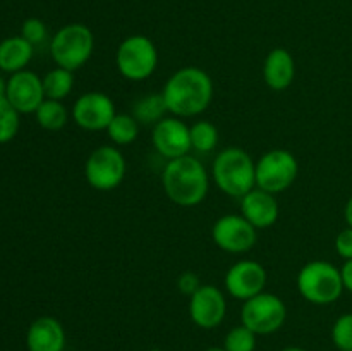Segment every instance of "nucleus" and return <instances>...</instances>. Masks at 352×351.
Segmentation results:
<instances>
[{"mask_svg":"<svg viewBox=\"0 0 352 351\" xmlns=\"http://www.w3.org/2000/svg\"><path fill=\"white\" fill-rule=\"evenodd\" d=\"M332 341L339 351H352V313H344L336 320Z\"/></svg>","mask_w":352,"mask_h":351,"instance_id":"nucleus-27","label":"nucleus"},{"mask_svg":"<svg viewBox=\"0 0 352 351\" xmlns=\"http://www.w3.org/2000/svg\"><path fill=\"white\" fill-rule=\"evenodd\" d=\"M167 112L168 109L165 105V100L162 93H151V95L143 96L133 107V116L136 117L138 123L151 124V126L160 123Z\"/></svg>","mask_w":352,"mask_h":351,"instance_id":"nucleus-22","label":"nucleus"},{"mask_svg":"<svg viewBox=\"0 0 352 351\" xmlns=\"http://www.w3.org/2000/svg\"><path fill=\"white\" fill-rule=\"evenodd\" d=\"M116 65L129 81H144L158 67L157 45L144 34H131L117 47Z\"/></svg>","mask_w":352,"mask_h":351,"instance_id":"nucleus-6","label":"nucleus"},{"mask_svg":"<svg viewBox=\"0 0 352 351\" xmlns=\"http://www.w3.org/2000/svg\"><path fill=\"white\" fill-rule=\"evenodd\" d=\"M287 320V306L280 296L274 292H260L246 299L241 308V323L256 336L277 332Z\"/></svg>","mask_w":352,"mask_h":351,"instance_id":"nucleus-7","label":"nucleus"},{"mask_svg":"<svg viewBox=\"0 0 352 351\" xmlns=\"http://www.w3.org/2000/svg\"><path fill=\"white\" fill-rule=\"evenodd\" d=\"M212 179L227 196L243 198L256 188V162L241 147L223 148L213 160Z\"/></svg>","mask_w":352,"mask_h":351,"instance_id":"nucleus-3","label":"nucleus"},{"mask_svg":"<svg viewBox=\"0 0 352 351\" xmlns=\"http://www.w3.org/2000/svg\"><path fill=\"white\" fill-rule=\"evenodd\" d=\"M298 289L306 301L323 306L336 303L346 288L339 267L325 260H313L299 270Z\"/></svg>","mask_w":352,"mask_h":351,"instance_id":"nucleus-4","label":"nucleus"},{"mask_svg":"<svg viewBox=\"0 0 352 351\" xmlns=\"http://www.w3.org/2000/svg\"><path fill=\"white\" fill-rule=\"evenodd\" d=\"M151 143L167 160L184 157L191 150V131L181 117H164L153 126Z\"/></svg>","mask_w":352,"mask_h":351,"instance_id":"nucleus-12","label":"nucleus"},{"mask_svg":"<svg viewBox=\"0 0 352 351\" xmlns=\"http://www.w3.org/2000/svg\"><path fill=\"white\" fill-rule=\"evenodd\" d=\"M6 89H7V81L0 76V96H6Z\"/></svg>","mask_w":352,"mask_h":351,"instance_id":"nucleus-33","label":"nucleus"},{"mask_svg":"<svg viewBox=\"0 0 352 351\" xmlns=\"http://www.w3.org/2000/svg\"><path fill=\"white\" fill-rule=\"evenodd\" d=\"M21 114L10 105L6 96H0V145L9 143L19 131Z\"/></svg>","mask_w":352,"mask_h":351,"instance_id":"nucleus-25","label":"nucleus"},{"mask_svg":"<svg viewBox=\"0 0 352 351\" xmlns=\"http://www.w3.org/2000/svg\"><path fill=\"white\" fill-rule=\"evenodd\" d=\"M47 26H45V23L41 19H38V17H30V19H26L23 23V26H21V36L24 38V40L30 41L31 45H40L43 43L45 40H47Z\"/></svg>","mask_w":352,"mask_h":351,"instance_id":"nucleus-28","label":"nucleus"},{"mask_svg":"<svg viewBox=\"0 0 352 351\" xmlns=\"http://www.w3.org/2000/svg\"><path fill=\"white\" fill-rule=\"evenodd\" d=\"M34 47L23 36H9L0 41V71L19 72L26 69L33 58Z\"/></svg>","mask_w":352,"mask_h":351,"instance_id":"nucleus-19","label":"nucleus"},{"mask_svg":"<svg viewBox=\"0 0 352 351\" xmlns=\"http://www.w3.org/2000/svg\"><path fill=\"white\" fill-rule=\"evenodd\" d=\"M105 131L116 147H126V145L136 141L138 134H140V123L133 114H116Z\"/></svg>","mask_w":352,"mask_h":351,"instance_id":"nucleus-21","label":"nucleus"},{"mask_svg":"<svg viewBox=\"0 0 352 351\" xmlns=\"http://www.w3.org/2000/svg\"><path fill=\"white\" fill-rule=\"evenodd\" d=\"M227 299L213 284H203L189 299V317L201 329H215L223 322Z\"/></svg>","mask_w":352,"mask_h":351,"instance_id":"nucleus-15","label":"nucleus"},{"mask_svg":"<svg viewBox=\"0 0 352 351\" xmlns=\"http://www.w3.org/2000/svg\"><path fill=\"white\" fill-rule=\"evenodd\" d=\"M336 251L344 260H352V227H346L337 234Z\"/></svg>","mask_w":352,"mask_h":351,"instance_id":"nucleus-30","label":"nucleus"},{"mask_svg":"<svg viewBox=\"0 0 352 351\" xmlns=\"http://www.w3.org/2000/svg\"><path fill=\"white\" fill-rule=\"evenodd\" d=\"M126 157L116 145H102L86 158L85 176L96 191H112L126 178Z\"/></svg>","mask_w":352,"mask_h":351,"instance_id":"nucleus-8","label":"nucleus"},{"mask_svg":"<svg viewBox=\"0 0 352 351\" xmlns=\"http://www.w3.org/2000/svg\"><path fill=\"white\" fill-rule=\"evenodd\" d=\"M150 351H162V350H158V348H153V350H150Z\"/></svg>","mask_w":352,"mask_h":351,"instance_id":"nucleus-36","label":"nucleus"},{"mask_svg":"<svg viewBox=\"0 0 352 351\" xmlns=\"http://www.w3.org/2000/svg\"><path fill=\"white\" fill-rule=\"evenodd\" d=\"M344 217H346L347 227H352V196L349 200H347L346 209H344Z\"/></svg>","mask_w":352,"mask_h":351,"instance_id":"nucleus-32","label":"nucleus"},{"mask_svg":"<svg viewBox=\"0 0 352 351\" xmlns=\"http://www.w3.org/2000/svg\"><path fill=\"white\" fill-rule=\"evenodd\" d=\"M268 275L263 265L254 260H239L227 270L223 277L227 292L236 299L253 298L265 291Z\"/></svg>","mask_w":352,"mask_h":351,"instance_id":"nucleus-13","label":"nucleus"},{"mask_svg":"<svg viewBox=\"0 0 352 351\" xmlns=\"http://www.w3.org/2000/svg\"><path fill=\"white\" fill-rule=\"evenodd\" d=\"M278 203L275 195L265 189L254 188L241 198V215L256 229H267L278 219Z\"/></svg>","mask_w":352,"mask_h":351,"instance_id":"nucleus-16","label":"nucleus"},{"mask_svg":"<svg viewBox=\"0 0 352 351\" xmlns=\"http://www.w3.org/2000/svg\"><path fill=\"white\" fill-rule=\"evenodd\" d=\"M212 240L227 253H246L256 244L258 229L241 213H227L213 224Z\"/></svg>","mask_w":352,"mask_h":351,"instance_id":"nucleus-10","label":"nucleus"},{"mask_svg":"<svg viewBox=\"0 0 352 351\" xmlns=\"http://www.w3.org/2000/svg\"><path fill=\"white\" fill-rule=\"evenodd\" d=\"M28 351H64V326L54 317H38L26 332Z\"/></svg>","mask_w":352,"mask_h":351,"instance_id":"nucleus-17","label":"nucleus"},{"mask_svg":"<svg viewBox=\"0 0 352 351\" xmlns=\"http://www.w3.org/2000/svg\"><path fill=\"white\" fill-rule=\"evenodd\" d=\"M45 96L50 100H64L74 88V72L64 67H54L41 78Z\"/></svg>","mask_w":352,"mask_h":351,"instance_id":"nucleus-20","label":"nucleus"},{"mask_svg":"<svg viewBox=\"0 0 352 351\" xmlns=\"http://www.w3.org/2000/svg\"><path fill=\"white\" fill-rule=\"evenodd\" d=\"M223 348L227 351H254L256 348V334L246 326H237L227 332L223 339Z\"/></svg>","mask_w":352,"mask_h":351,"instance_id":"nucleus-26","label":"nucleus"},{"mask_svg":"<svg viewBox=\"0 0 352 351\" xmlns=\"http://www.w3.org/2000/svg\"><path fill=\"white\" fill-rule=\"evenodd\" d=\"M165 105L175 117H195L205 112L213 98V81L203 69L188 65L167 79L164 89Z\"/></svg>","mask_w":352,"mask_h":351,"instance_id":"nucleus-1","label":"nucleus"},{"mask_svg":"<svg viewBox=\"0 0 352 351\" xmlns=\"http://www.w3.org/2000/svg\"><path fill=\"white\" fill-rule=\"evenodd\" d=\"M34 116L36 123L47 131H60L69 120V112L60 100L45 98Z\"/></svg>","mask_w":352,"mask_h":351,"instance_id":"nucleus-23","label":"nucleus"},{"mask_svg":"<svg viewBox=\"0 0 352 351\" xmlns=\"http://www.w3.org/2000/svg\"><path fill=\"white\" fill-rule=\"evenodd\" d=\"M6 98L19 114H34L47 98L43 92V81L33 71L14 72L7 79Z\"/></svg>","mask_w":352,"mask_h":351,"instance_id":"nucleus-14","label":"nucleus"},{"mask_svg":"<svg viewBox=\"0 0 352 351\" xmlns=\"http://www.w3.org/2000/svg\"><path fill=\"white\" fill-rule=\"evenodd\" d=\"M191 131V148L199 153H210L219 145V129L210 120H198L189 127Z\"/></svg>","mask_w":352,"mask_h":351,"instance_id":"nucleus-24","label":"nucleus"},{"mask_svg":"<svg viewBox=\"0 0 352 351\" xmlns=\"http://www.w3.org/2000/svg\"><path fill=\"white\" fill-rule=\"evenodd\" d=\"M116 103L102 92H86L72 105V120L85 131H105L116 117Z\"/></svg>","mask_w":352,"mask_h":351,"instance_id":"nucleus-11","label":"nucleus"},{"mask_svg":"<svg viewBox=\"0 0 352 351\" xmlns=\"http://www.w3.org/2000/svg\"><path fill=\"white\" fill-rule=\"evenodd\" d=\"M299 174V162L291 151L274 148L256 162V188L272 195L285 191L292 186Z\"/></svg>","mask_w":352,"mask_h":351,"instance_id":"nucleus-9","label":"nucleus"},{"mask_svg":"<svg viewBox=\"0 0 352 351\" xmlns=\"http://www.w3.org/2000/svg\"><path fill=\"white\" fill-rule=\"evenodd\" d=\"M296 62L287 48L277 47L268 52L263 64V79L274 92H284L294 83Z\"/></svg>","mask_w":352,"mask_h":351,"instance_id":"nucleus-18","label":"nucleus"},{"mask_svg":"<svg viewBox=\"0 0 352 351\" xmlns=\"http://www.w3.org/2000/svg\"><path fill=\"white\" fill-rule=\"evenodd\" d=\"M162 184L170 202L184 209H191L203 203L208 195L210 176L198 158L184 155L165 164Z\"/></svg>","mask_w":352,"mask_h":351,"instance_id":"nucleus-2","label":"nucleus"},{"mask_svg":"<svg viewBox=\"0 0 352 351\" xmlns=\"http://www.w3.org/2000/svg\"><path fill=\"white\" fill-rule=\"evenodd\" d=\"M280 351H308V350H305V348H299V346H287Z\"/></svg>","mask_w":352,"mask_h":351,"instance_id":"nucleus-34","label":"nucleus"},{"mask_svg":"<svg viewBox=\"0 0 352 351\" xmlns=\"http://www.w3.org/2000/svg\"><path fill=\"white\" fill-rule=\"evenodd\" d=\"M205 351H227L226 348H219V346H212V348H208V350H205Z\"/></svg>","mask_w":352,"mask_h":351,"instance_id":"nucleus-35","label":"nucleus"},{"mask_svg":"<svg viewBox=\"0 0 352 351\" xmlns=\"http://www.w3.org/2000/svg\"><path fill=\"white\" fill-rule=\"evenodd\" d=\"M201 286V279H199V275L196 274V272L186 270L177 277V289L182 295L189 296V298H191Z\"/></svg>","mask_w":352,"mask_h":351,"instance_id":"nucleus-29","label":"nucleus"},{"mask_svg":"<svg viewBox=\"0 0 352 351\" xmlns=\"http://www.w3.org/2000/svg\"><path fill=\"white\" fill-rule=\"evenodd\" d=\"M340 272H342L344 288L349 292H352V260H346V264L342 265Z\"/></svg>","mask_w":352,"mask_h":351,"instance_id":"nucleus-31","label":"nucleus"},{"mask_svg":"<svg viewBox=\"0 0 352 351\" xmlns=\"http://www.w3.org/2000/svg\"><path fill=\"white\" fill-rule=\"evenodd\" d=\"M95 52V34L86 24L71 23L62 26L50 41V54L58 67L78 71Z\"/></svg>","mask_w":352,"mask_h":351,"instance_id":"nucleus-5","label":"nucleus"}]
</instances>
